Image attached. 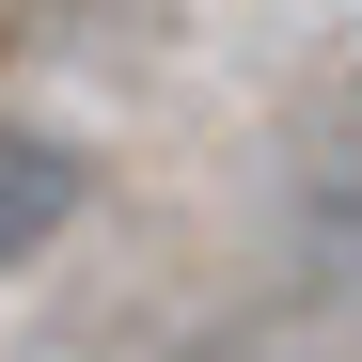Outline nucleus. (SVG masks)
<instances>
[{
	"instance_id": "nucleus-2",
	"label": "nucleus",
	"mask_w": 362,
	"mask_h": 362,
	"mask_svg": "<svg viewBox=\"0 0 362 362\" xmlns=\"http://www.w3.org/2000/svg\"><path fill=\"white\" fill-rule=\"evenodd\" d=\"M79 205H95V158L32 110H0V268H47L79 236Z\"/></svg>"
},
{
	"instance_id": "nucleus-1",
	"label": "nucleus",
	"mask_w": 362,
	"mask_h": 362,
	"mask_svg": "<svg viewBox=\"0 0 362 362\" xmlns=\"http://www.w3.org/2000/svg\"><path fill=\"white\" fill-rule=\"evenodd\" d=\"M284 221L315 268H362V47L331 79H299V110H284Z\"/></svg>"
},
{
	"instance_id": "nucleus-3",
	"label": "nucleus",
	"mask_w": 362,
	"mask_h": 362,
	"mask_svg": "<svg viewBox=\"0 0 362 362\" xmlns=\"http://www.w3.org/2000/svg\"><path fill=\"white\" fill-rule=\"evenodd\" d=\"M205 362H315V346H205Z\"/></svg>"
}]
</instances>
